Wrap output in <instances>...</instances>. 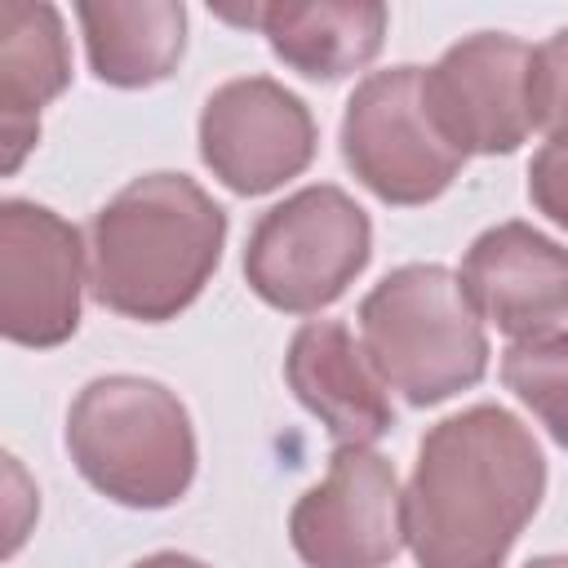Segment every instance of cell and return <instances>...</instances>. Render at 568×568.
I'll list each match as a JSON object with an SVG mask.
<instances>
[{"instance_id":"9c48e42d","label":"cell","mask_w":568,"mask_h":568,"mask_svg":"<svg viewBox=\"0 0 568 568\" xmlns=\"http://www.w3.org/2000/svg\"><path fill=\"white\" fill-rule=\"evenodd\" d=\"M204 164L240 195L275 191L315 155V124L297 93L266 75L222 84L200 115Z\"/></svg>"},{"instance_id":"8992f818","label":"cell","mask_w":568,"mask_h":568,"mask_svg":"<svg viewBox=\"0 0 568 568\" xmlns=\"http://www.w3.org/2000/svg\"><path fill=\"white\" fill-rule=\"evenodd\" d=\"M342 155L386 204H426L462 169V151L430 120L422 67L377 71L351 93Z\"/></svg>"},{"instance_id":"52a82bcc","label":"cell","mask_w":568,"mask_h":568,"mask_svg":"<svg viewBox=\"0 0 568 568\" xmlns=\"http://www.w3.org/2000/svg\"><path fill=\"white\" fill-rule=\"evenodd\" d=\"M293 550L311 568H382L404 546V497L395 466L368 444H342L328 479L288 519Z\"/></svg>"},{"instance_id":"e0dca14e","label":"cell","mask_w":568,"mask_h":568,"mask_svg":"<svg viewBox=\"0 0 568 568\" xmlns=\"http://www.w3.org/2000/svg\"><path fill=\"white\" fill-rule=\"evenodd\" d=\"M528 115H532V129L568 138V31L550 36L541 49H532Z\"/></svg>"},{"instance_id":"ba28073f","label":"cell","mask_w":568,"mask_h":568,"mask_svg":"<svg viewBox=\"0 0 568 568\" xmlns=\"http://www.w3.org/2000/svg\"><path fill=\"white\" fill-rule=\"evenodd\" d=\"M528 67L532 49L497 31L453 44L430 71H422L430 120L462 155L515 151L532 129Z\"/></svg>"},{"instance_id":"30bf717a","label":"cell","mask_w":568,"mask_h":568,"mask_svg":"<svg viewBox=\"0 0 568 568\" xmlns=\"http://www.w3.org/2000/svg\"><path fill=\"white\" fill-rule=\"evenodd\" d=\"M80 231L58 213L4 200L0 209V328L22 346H58L80 320Z\"/></svg>"},{"instance_id":"7a4b0ae2","label":"cell","mask_w":568,"mask_h":568,"mask_svg":"<svg viewBox=\"0 0 568 568\" xmlns=\"http://www.w3.org/2000/svg\"><path fill=\"white\" fill-rule=\"evenodd\" d=\"M222 209L182 173L133 178L93 217V293L129 320H169L200 297L222 253Z\"/></svg>"},{"instance_id":"8fae6325","label":"cell","mask_w":568,"mask_h":568,"mask_svg":"<svg viewBox=\"0 0 568 568\" xmlns=\"http://www.w3.org/2000/svg\"><path fill=\"white\" fill-rule=\"evenodd\" d=\"M457 280L475 315L519 342L568 320V248L524 222L484 231Z\"/></svg>"},{"instance_id":"d6986e66","label":"cell","mask_w":568,"mask_h":568,"mask_svg":"<svg viewBox=\"0 0 568 568\" xmlns=\"http://www.w3.org/2000/svg\"><path fill=\"white\" fill-rule=\"evenodd\" d=\"M138 568H209V564H200V559H191V555H151V559H142Z\"/></svg>"},{"instance_id":"2e32d148","label":"cell","mask_w":568,"mask_h":568,"mask_svg":"<svg viewBox=\"0 0 568 568\" xmlns=\"http://www.w3.org/2000/svg\"><path fill=\"white\" fill-rule=\"evenodd\" d=\"M506 386L537 413V422L568 448V333L524 337L501 359Z\"/></svg>"},{"instance_id":"6da1fadb","label":"cell","mask_w":568,"mask_h":568,"mask_svg":"<svg viewBox=\"0 0 568 568\" xmlns=\"http://www.w3.org/2000/svg\"><path fill=\"white\" fill-rule=\"evenodd\" d=\"M546 462L506 408L479 404L439 422L404 493V541L422 568H501L532 519Z\"/></svg>"},{"instance_id":"277c9868","label":"cell","mask_w":568,"mask_h":568,"mask_svg":"<svg viewBox=\"0 0 568 568\" xmlns=\"http://www.w3.org/2000/svg\"><path fill=\"white\" fill-rule=\"evenodd\" d=\"M80 475L120 506H169L195 475V435L173 390L146 377H98L67 417Z\"/></svg>"},{"instance_id":"3957f363","label":"cell","mask_w":568,"mask_h":568,"mask_svg":"<svg viewBox=\"0 0 568 568\" xmlns=\"http://www.w3.org/2000/svg\"><path fill=\"white\" fill-rule=\"evenodd\" d=\"M364 355L377 377L408 404L426 408L466 386L488 368V342L462 280L444 266H399L359 306Z\"/></svg>"},{"instance_id":"ffe728a7","label":"cell","mask_w":568,"mask_h":568,"mask_svg":"<svg viewBox=\"0 0 568 568\" xmlns=\"http://www.w3.org/2000/svg\"><path fill=\"white\" fill-rule=\"evenodd\" d=\"M528 568H568V555H546V559H532Z\"/></svg>"},{"instance_id":"4fadbf2b","label":"cell","mask_w":568,"mask_h":568,"mask_svg":"<svg viewBox=\"0 0 568 568\" xmlns=\"http://www.w3.org/2000/svg\"><path fill=\"white\" fill-rule=\"evenodd\" d=\"M71 75L67 36L49 4L0 0V138L4 173L22 164L40 133V106Z\"/></svg>"},{"instance_id":"5bb4252c","label":"cell","mask_w":568,"mask_h":568,"mask_svg":"<svg viewBox=\"0 0 568 568\" xmlns=\"http://www.w3.org/2000/svg\"><path fill=\"white\" fill-rule=\"evenodd\" d=\"M231 22L262 27L275 58H284L293 71L311 80H337L355 67H364L386 36V9L373 0L351 4H248V9H222Z\"/></svg>"},{"instance_id":"9a60e30c","label":"cell","mask_w":568,"mask_h":568,"mask_svg":"<svg viewBox=\"0 0 568 568\" xmlns=\"http://www.w3.org/2000/svg\"><path fill=\"white\" fill-rule=\"evenodd\" d=\"M84 49L98 80L120 89H142L164 80L182 58L186 36V9L169 0H142V4H80Z\"/></svg>"},{"instance_id":"ac0fdd59","label":"cell","mask_w":568,"mask_h":568,"mask_svg":"<svg viewBox=\"0 0 568 568\" xmlns=\"http://www.w3.org/2000/svg\"><path fill=\"white\" fill-rule=\"evenodd\" d=\"M528 195L550 222H559L568 231V138H550L537 151V160L528 169Z\"/></svg>"},{"instance_id":"7c38bea8","label":"cell","mask_w":568,"mask_h":568,"mask_svg":"<svg viewBox=\"0 0 568 568\" xmlns=\"http://www.w3.org/2000/svg\"><path fill=\"white\" fill-rule=\"evenodd\" d=\"M288 386L337 444H373L390 430V399L377 368L337 320H311L288 346Z\"/></svg>"},{"instance_id":"5b68a950","label":"cell","mask_w":568,"mask_h":568,"mask_svg":"<svg viewBox=\"0 0 568 568\" xmlns=\"http://www.w3.org/2000/svg\"><path fill=\"white\" fill-rule=\"evenodd\" d=\"M368 217L337 186H306L275 204L248 235L244 275L275 311H320L346 293L368 262Z\"/></svg>"}]
</instances>
